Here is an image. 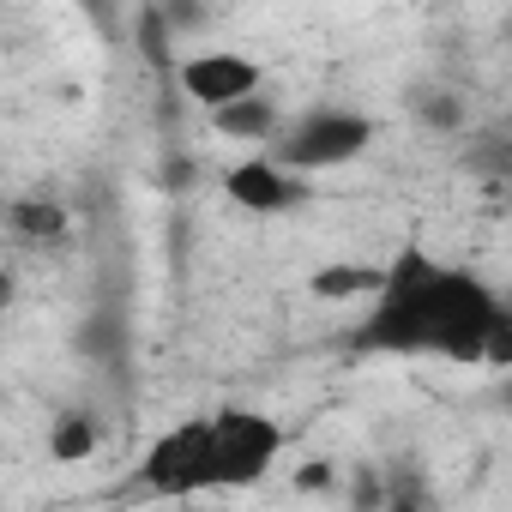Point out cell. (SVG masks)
<instances>
[{
    "label": "cell",
    "instance_id": "cell-1",
    "mask_svg": "<svg viewBox=\"0 0 512 512\" xmlns=\"http://www.w3.org/2000/svg\"><path fill=\"white\" fill-rule=\"evenodd\" d=\"M380 308L362 326V350L386 356H446V362H506L512 356V326L500 296L458 272L434 266L428 253H398V266L380 278Z\"/></svg>",
    "mask_w": 512,
    "mask_h": 512
},
{
    "label": "cell",
    "instance_id": "cell-2",
    "mask_svg": "<svg viewBox=\"0 0 512 512\" xmlns=\"http://www.w3.org/2000/svg\"><path fill=\"white\" fill-rule=\"evenodd\" d=\"M368 139H374L368 115H356V109H314V115H302L296 127H278L272 157H278L284 169H296V175H320V169L356 163V157L368 151Z\"/></svg>",
    "mask_w": 512,
    "mask_h": 512
},
{
    "label": "cell",
    "instance_id": "cell-3",
    "mask_svg": "<svg viewBox=\"0 0 512 512\" xmlns=\"http://www.w3.org/2000/svg\"><path fill=\"white\" fill-rule=\"evenodd\" d=\"M205 428H211V488H241L253 476H266V464L284 446L278 422L260 410H217L205 416Z\"/></svg>",
    "mask_w": 512,
    "mask_h": 512
},
{
    "label": "cell",
    "instance_id": "cell-4",
    "mask_svg": "<svg viewBox=\"0 0 512 512\" xmlns=\"http://www.w3.org/2000/svg\"><path fill=\"white\" fill-rule=\"evenodd\" d=\"M139 476L157 494H205L211 488V428H205V416L175 422L169 434H157Z\"/></svg>",
    "mask_w": 512,
    "mask_h": 512
},
{
    "label": "cell",
    "instance_id": "cell-5",
    "mask_svg": "<svg viewBox=\"0 0 512 512\" xmlns=\"http://www.w3.org/2000/svg\"><path fill=\"white\" fill-rule=\"evenodd\" d=\"M223 199L253 211V217H278V211L302 205V175L284 169L278 157H247V163H235L223 175Z\"/></svg>",
    "mask_w": 512,
    "mask_h": 512
},
{
    "label": "cell",
    "instance_id": "cell-6",
    "mask_svg": "<svg viewBox=\"0 0 512 512\" xmlns=\"http://www.w3.org/2000/svg\"><path fill=\"white\" fill-rule=\"evenodd\" d=\"M181 91L205 109L229 103V97H247V91H260V61H247V55H229V49H211V55H193L181 61Z\"/></svg>",
    "mask_w": 512,
    "mask_h": 512
},
{
    "label": "cell",
    "instance_id": "cell-7",
    "mask_svg": "<svg viewBox=\"0 0 512 512\" xmlns=\"http://www.w3.org/2000/svg\"><path fill=\"white\" fill-rule=\"evenodd\" d=\"M211 121H217V133L223 139H278V109L260 97V91H247V97H229V103H217L211 109Z\"/></svg>",
    "mask_w": 512,
    "mask_h": 512
},
{
    "label": "cell",
    "instance_id": "cell-8",
    "mask_svg": "<svg viewBox=\"0 0 512 512\" xmlns=\"http://www.w3.org/2000/svg\"><path fill=\"white\" fill-rule=\"evenodd\" d=\"M49 452H55L61 464L91 458V452H97V422H91V416H79V410L55 416V428H49Z\"/></svg>",
    "mask_w": 512,
    "mask_h": 512
},
{
    "label": "cell",
    "instance_id": "cell-9",
    "mask_svg": "<svg viewBox=\"0 0 512 512\" xmlns=\"http://www.w3.org/2000/svg\"><path fill=\"white\" fill-rule=\"evenodd\" d=\"M13 229H19L25 241H61V235H67V211L49 205V199H19V205H13Z\"/></svg>",
    "mask_w": 512,
    "mask_h": 512
},
{
    "label": "cell",
    "instance_id": "cell-10",
    "mask_svg": "<svg viewBox=\"0 0 512 512\" xmlns=\"http://www.w3.org/2000/svg\"><path fill=\"white\" fill-rule=\"evenodd\" d=\"M380 278H386V272H374V266H326V272L314 278V290L332 296V302H344V296H374Z\"/></svg>",
    "mask_w": 512,
    "mask_h": 512
},
{
    "label": "cell",
    "instance_id": "cell-11",
    "mask_svg": "<svg viewBox=\"0 0 512 512\" xmlns=\"http://www.w3.org/2000/svg\"><path fill=\"white\" fill-rule=\"evenodd\" d=\"M422 115L434 127H458V103H446V97H422Z\"/></svg>",
    "mask_w": 512,
    "mask_h": 512
},
{
    "label": "cell",
    "instance_id": "cell-12",
    "mask_svg": "<svg viewBox=\"0 0 512 512\" xmlns=\"http://www.w3.org/2000/svg\"><path fill=\"white\" fill-rule=\"evenodd\" d=\"M0 302H7V278H0Z\"/></svg>",
    "mask_w": 512,
    "mask_h": 512
}]
</instances>
